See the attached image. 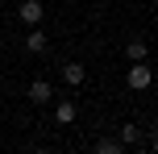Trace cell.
<instances>
[{
	"instance_id": "3",
	"label": "cell",
	"mask_w": 158,
	"mask_h": 154,
	"mask_svg": "<svg viewBox=\"0 0 158 154\" xmlns=\"http://www.w3.org/2000/svg\"><path fill=\"white\" fill-rule=\"evenodd\" d=\"M46 50H50V38L38 25H29V33H25V54H46Z\"/></svg>"
},
{
	"instance_id": "9",
	"label": "cell",
	"mask_w": 158,
	"mask_h": 154,
	"mask_svg": "<svg viewBox=\"0 0 158 154\" xmlns=\"http://www.w3.org/2000/svg\"><path fill=\"white\" fill-rule=\"evenodd\" d=\"M137 138H142V133H137V125H121V142H125V146H133Z\"/></svg>"
},
{
	"instance_id": "10",
	"label": "cell",
	"mask_w": 158,
	"mask_h": 154,
	"mask_svg": "<svg viewBox=\"0 0 158 154\" xmlns=\"http://www.w3.org/2000/svg\"><path fill=\"white\" fill-rule=\"evenodd\" d=\"M150 150H154V154H158V129H154V138H150Z\"/></svg>"
},
{
	"instance_id": "6",
	"label": "cell",
	"mask_w": 158,
	"mask_h": 154,
	"mask_svg": "<svg viewBox=\"0 0 158 154\" xmlns=\"http://www.w3.org/2000/svg\"><path fill=\"white\" fill-rule=\"evenodd\" d=\"M146 54H150V50H146V42H142V38H133V42H125V58H129V63H142Z\"/></svg>"
},
{
	"instance_id": "5",
	"label": "cell",
	"mask_w": 158,
	"mask_h": 154,
	"mask_svg": "<svg viewBox=\"0 0 158 154\" xmlns=\"http://www.w3.org/2000/svg\"><path fill=\"white\" fill-rule=\"evenodd\" d=\"M83 63H63V83H71V88H79V83H83Z\"/></svg>"
},
{
	"instance_id": "4",
	"label": "cell",
	"mask_w": 158,
	"mask_h": 154,
	"mask_svg": "<svg viewBox=\"0 0 158 154\" xmlns=\"http://www.w3.org/2000/svg\"><path fill=\"white\" fill-rule=\"evenodd\" d=\"M50 96H54V88H50V79H33V83H29V100H33V104H46Z\"/></svg>"
},
{
	"instance_id": "1",
	"label": "cell",
	"mask_w": 158,
	"mask_h": 154,
	"mask_svg": "<svg viewBox=\"0 0 158 154\" xmlns=\"http://www.w3.org/2000/svg\"><path fill=\"white\" fill-rule=\"evenodd\" d=\"M125 83H129V88H133V92H146V88H150V83H154V75H150V67H146V58H142V63H133V67H129Z\"/></svg>"
},
{
	"instance_id": "2",
	"label": "cell",
	"mask_w": 158,
	"mask_h": 154,
	"mask_svg": "<svg viewBox=\"0 0 158 154\" xmlns=\"http://www.w3.org/2000/svg\"><path fill=\"white\" fill-rule=\"evenodd\" d=\"M17 17H21V25H42L46 8H42V0H21L17 4Z\"/></svg>"
},
{
	"instance_id": "7",
	"label": "cell",
	"mask_w": 158,
	"mask_h": 154,
	"mask_svg": "<svg viewBox=\"0 0 158 154\" xmlns=\"http://www.w3.org/2000/svg\"><path fill=\"white\" fill-rule=\"evenodd\" d=\"M54 121L58 125H71L75 121V104H71V100H58V104H54Z\"/></svg>"
},
{
	"instance_id": "8",
	"label": "cell",
	"mask_w": 158,
	"mask_h": 154,
	"mask_svg": "<svg viewBox=\"0 0 158 154\" xmlns=\"http://www.w3.org/2000/svg\"><path fill=\"white\" fill-rule=\"evenodd\" d=\"M121 150H125L121 138H100V142H96V154H121Z\"/></svg>"
}]
</instances>
